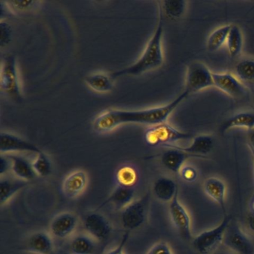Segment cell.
<instances>
[{
    "instance_id": "10",
    "label": "cell",
    "mask_w": 254,
    "mask_h": 254,
    "mask_svg": "<svg viewBox=\"0 0 254 254\" xmlns=\"http://www.w3.org/2000/svg\"><path fill=\"white\" fill-rule=\"evenodd\" d=\"M76 214L69 211L61 212L54 217L50 224V233L53 238L64 239L72 236L78 224Z\"/></svg>"
},
{
    "instance_id": "35",
    "label": "cell",
    "mask_w": 254,
    "mask_h": 254,
    "mask_svg": "<svg viewBox=\"0 0 254 254\" xmlns=\"http://www.w3.org/2000/svg\"><path fill=\"white\" fill-rule=\"evenodd\" d=\"M179 174L187 182H193L197 177V170L191 166H184Z\"/></svg>"
},
{
    "instance_id": "36",
    "label": "cell",
    "mask_w": 254,
    "mask_h": 254,
    "mask_svg": "<svg viewBox=\"0 0 254 254\" xmlns=\"http://www.w3.org/2000/svg\"><path fill=\"white\" fill-rule=\"evenodd\" d=\"M129 238V232L126 231L122 237L121 242L114 249L111 250L105 254H126L124 251L125 247Z\"/></svg>"
},
{
    "instance_id": "15",
    "label": "cell",
    "mask_w": 254,
    "mask_h": 254,
    "mask_svg": "<svg viewBox=\"0 0 254 254\" xmlns=\"http://www.w3.org/2000/svg\"><path fill=\"white\" fill-rule=\"evenodd\" d=\"M54 248L53 237L50 233L37 231L26 239L23 249L35 254H53Z\"/></svg>"
},
{
    "instance_id": "4",
    "label": "cell",
    "mask_w": 254,
    "mask_h": 254,
    "mask_svg": "<svg viewBox=\"0 0 254 254\" xmlns=\"http://www.w3.org/2000/svg\"><path fill=\"white\" fill-rule=\"evenodd\" d=\"M192 136L191 133L181 131L167 123L149 127L145 133V141L152 146H169L179 141L191 139Z\"/></svg>"
},
{
    "instance_id": "16",
    "label": "cell",
    "mask_w": 254,
    "mask_h": 254,
    "mask_svg": "<svg viewBox=\"0 0 254 254\" xmlns=\"http://www.w3.org/2000/svg\"><path fill=\"white\" fill-rule=\"evenodd\" d=\"M203 190L206 195L221 207L224 215H227L226 212L227 187L225 183L216 177H210L204 181Z\"/></svg>"
},
{
    "instance_id": "12",
    "label": "cell",
    "mask_w": 254,
    "mask_h": 254,
    "mask_svg": "<svg viewBox=\"0 0 254 254\" xmlns=\"http://www.w3.org/2000/svg\"><path fill=\"white\" fill-rule=\"evenodd\" d=\"M224 245L238 254H252L254 245L249 238L236 224H229L224 239Z\"/></svg>"
},
{
    "instance_id": "1",
    "label": "cell",
    "mask_w": 254,
    "mask_h": 254,
    "mask_svg": "<svg viewBox=\"0 0 254 254\" xmlns=\"http://www.w3.org/2000/svg\"><path fill=\"white\" fill-rule=\"evenodd\" d=\"M188 96L189 93L184 90L170 103L148 109L139 111L108 110L95 119L93 128L99 133H107L122 125L139 124L152 127L166 123L171 114Z\"/></svg>"
},
{
    "instance_id": "13",
    "label": "cell",
    "mask_w": 254,
    "mask_h": 254,
    "mask_svg": "<svg viewBox=\"0 0 254 254\" xmlns=\"http://www.w3.org/2000/svg\"><path fill=\"white\" fill-rule=\"evenodd\" d=\"M88 183V176L85 171L81 169L73 171L64 179L62 191L68 198H76L84 192Z\"/></svg>"
},
{
    "instance_id": "2",
    "label": "cell",
    "mask_w": 254,
    "mask_h": 254,
    "mask_svg": "<svg viewBox=\"0 0 254 254\" xmlns=\"http://www.w3.org/2000/svg\"><path fill=\"white\" fill-rule=\"evenodd\" d=\"M163 35V20H162V14L160 13V19H159L158 24L156 28L155 32L147 44L139 60L136 61L133 64L127 67L113 72L111 74V77L114 79L124 75L136 76L161 66L164 62L163 46H162Z\"/></svg>"
},
{
    "instance_id": "14",
    "label": "cell",
    "mask_w": 254,
    "mask_h": 254,
    "mask_svg": "<svg viewBox=\"0 0 254 254\" xmlns=\"http://www.w3.org/2000/svg\"><path fill=\"white\" fill-rule=\"evenodd\" d=\"M0 151L2 154L12 152H33L38 154L42 151L36 145L16 135L8 132H2L0 134Z\"/></svg>"
},
{
    "instance_id": "39",
    "label": "cell",
    "mask_w": 254,
    "mask_h": 254,
    "mask_svg": "<svg viewBox=\"0 0 254 254\" xmlns=\"http://www.w3.org/2000/svg\"><path fill=\"white\" fill-rule=\"evenodd\" d=\"M248 224L249 228L254 232V213H251L248 218Z\"/></svg>"
},
{
    "instance_id": "6",
    "label": "cell",
    "mask_w": 254,
    "mask_h": 254,
    "mask_svg": "<svg viewBox=\"0 0 254 254\" xmlns=\"http://www.w3.org/2000/svg\"><path fill=\"white\" fill-rule=\"evenodd\" d=\"M214 87L212 72L201 62H194L187 67L185 91L195 93L205 89Z\"/></svg>"
},
{
    "instance_id": "8",
    "label": "cell",
    "mask_w": 254,
    "mask_h": 254,
    "mask_svg": "<svg viewBox=\"0 0 254 254\" xmlns=\"http://www.w3.org/2000/svg\"><path fill=\"white\" fill-rule=\"evenodd\" d=\"M85 233L100 243L108 239L112 233V224L109 220L98 212L87 213L83 220Z\"/></svg>"
},
{
    "instance_id": "18",
    "label": "cell",
    "mask_w": 254,
    "mask_h": 254,
    "mask_svg": "<svg viewBox=\"0 0 254 254\" xmlns=\"http://www.w3.org/2000/svg\"><path fill=\"white\" fill-rule=\"evenodd\" d=\"M99 244L87 233H80L69 242V254H99Z\"/></svg>"
},
{
    "instance_id": "29",
    "label": "cell",
    "mask_w": 254,
    "mask_h": 254,
    "mask_svg": "<svg viewBox=\"0 0 254 254\" xmlns=\"http://www.w3.org/2000/svg\"><path fill=\"white\" fill-rule=\"evenodd\" d=\"M139 175L137 171L131 166H123L117 170L116 174L118 185L123 187H133L138 181Z\"/></svg>"
},
{
    "instance_id": "27",
    "label": "cell",
    "mask_w": 254,
    "mask_h": 254,
    "mask_svg": "<svg viewBox=\"0 0 254 254\" xmlns=\"http://www.w3.org/2000/svg\"><path fill=\"white\" fill-rule=\"evenodd\" d=\"M226 44H227L229 55L232 58L237 57L242 53V47H243V36H242V30L239 26L236 25H232Z\"/></svg>"
},
{
    "instance_id": "34",
    "label": "cell",
    "mask_w": 254,
    "mask_h": 254,
    "mask_svg": "<svg viewBox=\"0 0 254 254\" xmlns=\"http://www.w3.org/2000/svg\"><path fill=\"white\" fill-rule=\"evenodd\" d=\"M145 254H173L170 246L166 242H157Z\"/></svg>"
},
{
    "instance_id": "26",
    "label": "cell",
    "mask_w": 254,
    "mask_h": 254,
    "mask_svg": "<svg viewBox=\"0 0 254 254\" xmlns=\"http://www.w3.org/2000/svg\"><path fill=\"white\" fill-rule=\"evenodd\" d=\"M234 71V75L245 85L254 83V59H242L236 64Z\"/></svg>"
},
{
    "instance_id": "22",
    "label": "cell",
    "mask_w": 254,
    "mask_h": 254,
    "mask_svg": "<svg viewBox=\"0 0 254 254\" xmlns=\"http://www.w3.org/2000/svg\"><path fill=\"white\" fill-rule=\"evenodd\" d=\"M8 157L11 160V171L15 178L29 182L38 177L34 170L32 163H30L27 159L19 155Z\"/></svg>"
},
{
    "instance_id": "5",
    "label": "cell",
    "mask_w": 254,
    "mask_h": 254,
    "mask_svg": "<svg viewBox=\"0 0 254 254\" xmlns=\"http://www.w3.org/2000/svg\"><path fill=\"white\" fill-rule=\"evenodd\" d=\"M0 87L7 96L17 102H23V96L19 84L16 59L8 56L2 61L0 73Z\"/></svg>"
},
{
    "instance_id": "31",
    "label": "cell",
    "mask_w": 254,
    "mask_h": 254,
    "mask_svg": "<svg viewBox=\"0 0 254 254\" xmlns=\"http://www.w3.org/2000/svg\"><path fill=\"white\" fill-rule=\"evenodd\" d=\"M32 166L37 176L46 178L51 174V162L47 154L43 151L37 154L36 158L32 162Z\"/></svg>"
},
{
    "instance_id": "3",
    "label": "cell",
    "mask_w": 254,
    "mask_h": 254,
    "mask_svg": "<svg viewBox=\"0 0 254 254\" xmlns=\"http://www.w3.org/2000/svg\"><path fill=\"white\" fill-rule=\"evenodd\" d=\"M231 221L230 215H224V219L218 226L196 236L192 240L194 249L201 254H209L215 251L224 242L226 230Z\"/></svg>"
},
{
    "instance_id": "32",
    "label": "cell",
    "mask_w": 254,
    "mask_h": 254,
    "mask_svg": "<svg viewBox=\"0 0 254 254\" xmlns=\"http://www.w3.org/2000/svg\"><path fill=\"white\" fill-rule=\"evenodd\" d=\"M12 28L6 21H1L0 24V46L2 48L7 47L12 39Z\"/></svg>"
},
{
    "instance_id": "9",
    "label": "cell",
    "mask_w": 254,
    "mask_h": 254,
    "mask_svg": "<svg viewBox=\"0 0 254 254\" xmlns=\"http://www.w3.org/2000/svg\"><path fill=\"white\" fill-rule=\"evenodd\" d=\"M214 87L233 99H241L247 94V87L234 74L212 72Z\"/></svg>"
},
{
    "instance_id": "37",
    "label": "cell",
    "mask_w": 254,
    "mask_h": 254,
    "mask_svg": "<svg viewBox=\"0 0 254 254\" xmlns=\"http://www.w3.org/2000/svg\"><path fill=\"white\" fill-rule=\"evenodd\" d=\"M11 169V163L9 157H5L3 154H1V157H0V175L1 177L6 175L7 172H9Z\"/></svg>"
},
{
    "instance_id": "28",
    "label": "cell",
    "mask_w": 254,
    "mask_h": 254,
    "mask_svg": "<svg viewBox=\"0 0 254 254\" xmlns=\"http://www.w3.org/2000/svg\"><path fill=\"white\" fill-rule=\"evenodd\" d=\"M232 24L224 25L214 30L209 35L206 42L208 50L217 51L227 42V37L230 33Z\"/></svg>"
},
{
    "instance_id": "20",
    "label": "cell",
    "mask_w": 254,
    "mask_h": 254,
    "mask_svg": "<svg viewBox=\"0 0 254 254\" xmlns=\"http://www.w3.org/2000/svg\"><path fill=\"white\" fill-rule=\"evenodd\" d=\"M28 182L18 178L1 177L0 180V203L1 206L6 204L20 190L27 186Z\"/></svg>"
},
{
    "instance_id": "41",
    "label": "cell",
    "mask_w": 254,
    "mask_h": 254,
    "mask_svg": "<svg viewBox=\"0 0 254 254\" xmlns=\"http://www.w3.org/2000/svg\"><path fill=\"white\" fill-rule=\"evenodd\" d=\"M251 154H252L253 159H254V150L251 149Z\"/></svg>"
},
{
    "instance_id": "24",
    "label": "cell",
    "mask_w": 254,
    "mask_h": 254,
    "mask_svg": "<svg viewBox=\"0 0 254 254\" xmlns=\"http://www.w3.org/2000/svg\"><path fill=\"white\" fill-rule=\"evenodd\" d=\"M84 82L93 91L105 93L112 90L114 78L104 72L90 74L84 78Z\"/></svg>"
},
{
    "instance_id": "19",
    "label": "cell",
    "mask_w": 254,
    "mask_h": 254,
    "mask_svg": "<svg viewBox=\"0 0 254 254\" xmlns=\"http://www.w3.org/2000/svg\"><path fill=\"white\" fill-rule=\"evenodd\" d=\"M153 192L160 201L170 203L178 194V186L172 178L161 177L154 182Z\"/></svg>"
},
{
    "instance_id": "17",
    "label": "cell",
    "mask_w": 254,
    "mask_h": 254,
    "mask_svg": "<svg viewBox=\"0 0 254 254\" xmlns=\"http://www.w3.org/2000/svg\"><path fill=\"white\" fill-rule=\"evenodd\" d=\"M169 149L162 154L161 163L166 169L173 173H180L185 166L186 161L190 157H193L184 151H181L176 145L167 146Z\"/></svg>"
},
{
    "instance_id": "23",
    "label": "cell",
    "mask_w": 254,
    "mask_h": 254,
    "mask_svg": "<svg viewBox=\"0 0 254 254\" xmlns=\"http://www.w3.org/2000/svg\"><path fill=\"white\" fill-rule=\"evenodd\" d=\"M135 190L133 187H123L117 186L112 192L110 194L106 200L99 206V209L107 203H113L118 208L123 209V208L130 204L135 200Z\"/></svg>"
},
{
    "instance_id": "21",
    "label": "cell",
    "mask_w": 254,
    "mask_h": 254,
    "mask_svg": "<svg viewBox=\"0 0 254 254\" xmlns=\"http://www.w3.org/2000/svg\"><path fill=\"white\" fill-rule=\"evenodd\" d=\"M213 146V137L210 135L202 134L193 137L192 142L187 147H177L193 157H200L209 154Z\"/></svg>"
},
{
    "instance_id": "38",
    "label": "cell",
    "mask_w": 254,
    "mask_h": 254,
    "mask_svg": "<svg viewBox=\"0 0 254 254\" xmlns=\"http://www.w3.org/2000/svg\"><path fill=\"white\" fill-rule=\"evenodd\" d=\"M248 139L250 149H252L254 151V128L252 129V130H248Z\"/></svg>"
},
{
    "instance_id": "11",
    "label": "cell",
    "mask_w": 254,
    "mask_h": 254,
    "mask_svg": "<svg viewBox=\"0 0 254 254\" xmlns=\"http://www.w3.org/2000/svg\"><path fill=\"white\" fill-rule=\"evenodd\" d=\"M169 215L175 228L186 240L192 238L191 218L184 205L180 201L178 194L169 203Z\"/></svg>"
},
{
    "instance_id": "42",
    "label": "cell",
    "mask_w": 254,
    "mask_h": 254,
    "mask_svg": "<svg viewBox=\"0 0 254 254\" xmlns=\"http://www.w3.org/2000/svg\"></svg>"
},
{
    "instance_id": "33",
    "label": "cell",
    "mask_w": 254,
    "mask_h": 254,
    "mask_svg": "<svg viewBox=\"0 0 254 254\" xmlns=\"http://www.w3.org/2000/svg\"><path fill=\"white\" fill-rule=\"evenodd\" d=\"M38 3H39V2H38V1H23V0H14V1L5 2V4L8 5V8L20 11L32 9Z\"/></svg>"
},
{
    "instance_id": "30",
    "label": "cell",
    "mask_w": 254,
    "mask_h": 254,
    "mask_svg": "<svg viewBox=\"0 0 254 254\" xmlns=\"http://www.w3.org/2000/svg\"><path fill=\"white\" fill-rule=\"evenodd\" d=\"M162 10L168 18L177 20L182 17L187 7L186 1H163L161 2Z\"/></svg>"
},
{
    "instance_id": "25",
    "label": "cell",
    "mask_w": 254,
    "mask_h": 254,
    "mask_svg": "<svg viewBox=\"0 0 254 254\" xmlns=\"http://www.w3.org/2000/svg\"><path fill=\"white\" fill-rule=\"evenodd\" d=\"M234 127H242L248 129V130L254 129V112L245 111L235 114L223 124L222 130L226 131Z\"/></svg>"
},
{
    "instance_id": "40",
    "label": "cell",
    "mask_w": 254,
    "mask_h": 254,
    "mask_svg": "<svg viewBox=\"0 0 254 254\" xmlns=\"http://www.w3.org/2000/svg\"><path fill=\"white\" fill-rule=\"evenodd\" d=\"M251 213H254V197L252 199V200H251Z\"/></svg>"
},
{
    "instance_id": "7",
    "label": "cell",
    "mask_w": 254,
    "mask_h": 254,
    "mask_svg": "<svg viewBox=\"0 0 254 254\" xmlns=\"http://www.w3.org/2000/svg\"><path fill=\"white\" fill-rule=\"evenodd\" d=\"M149 195L146 194L135 199L130 204L122 209L121 222L127 231L136 230L145 222L148 214Z\"/></svg>"
}]
</instances>
